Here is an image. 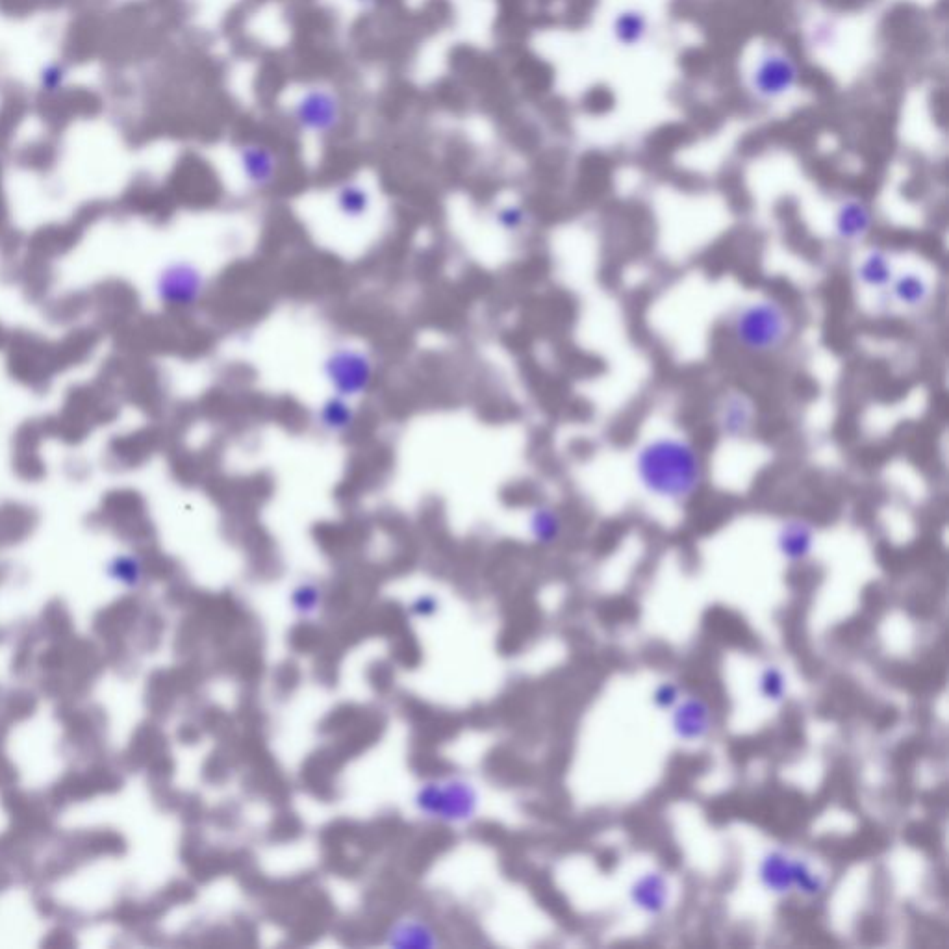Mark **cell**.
I'll return each instance as SVG.
<instances>
[{
    "mask_svg": "<svg viewBox=\"0 0 949 949\" xmlns=\"http://www.w3.org/2000/svg\"><path fill=\"white\" fill-rule=\"evenodd\" d=\"M634 473L647 494L668 501H690L707 481L701 451L681 436H657L638 447Z\"/></svg>",
    "mask_w": 949,
    "mask_h": 949,
    "instance_id": "cell-1",
    "label": "cell"
},
{
    "mask_svg": "<svg viewBox=\"0 0 949 949\" xmlns=\"http://www.w3.org/2000/svg\"><path fill=\"white\" fill-rule=\"evenodd\" d=\"M736 343L753 355H770L785 347L794 332L788 308L773 297H760L740 306L731 319Z\"/></svg>",
    "mask_w": 949,
    "mask_h": 949,
    "instance_id": "cell-2",
    "label": "cell"
},
{
    "mask_svg": "<svg viewBox=\"0 0 949 949\" xmlns=\"http://www.w3.org/2000/svg\"><path fill=\"white\" fill-rule=\"evenodd\" d=\"M412 805L423 820L443 825H466L481 809L477 786L464 777L429 779L414 792Z\"/></svg>",
    "mask_w": 949,
    "mask_h": 949,
    "instance_id": "cell-3",
    "label": "cell"
},
{
    "mask_svg": "<svg viewBox=\"0 0 949 949\" xmlns=\"http://www.w3.org/2000/svg\"><path fill=\"white\" fill-rule=\"evenodd\" d=\"M801 65L783 47H766L759 52L747 75L749 91L762 102L783 101L798 89Z\"/></svg>",
    "mask_w": 949,
    "mask_h": 949,
    "instance_id": "cell-4",
    "label": "cell"
},
{
    "mask_svg": "<svg viewBox=\"0 0 949 949\" xmlns=\"http://www.w3.org/2000/svg\"><path fill=\"white\" fill-rule=\"evenodd\" d=\"M323 377L334 395L355 401L366 395L375 380V362L366 351L342 345L332 349L323 360Z\"/></svg>",
    "mask_w": 949,
    "mask_h": 949,
    "instance_id": "cell-5",
    "label": "cell"
},
{
    "mask_svg": "<svg viewBox=\"0 0 949 949\" xmlns=\"http://www.w3.org/2000/svg\"><path fill=\"white\" fill-rule=\"evenodd\" d=\"M295 125L316 136H325L340 127L343 117L340 97L327 88H310L293 102Z\"/></svg>",
    "mask_w": 949,
    "mask_h": 949,
    "instance_id": "cell-6",
    "label": "cell"
},
{
    "mask_svg": "<svg viewBox=\"0 0 949 949\" xmlns=\"http://www.w3.org/2000/svg\"><path fill=\"white\" fill-rule=\"evenodd\" d=\"M206 280L204 275L191 264L180 262L167 267L160 277V299L167 306L186 308L197 303L203 297Z\"/></svg>",
    "mask_w": 949,
    "mask_h": 949,
    "instance_id": "cell-7",
    "label": "cell"
},
{
    "mask_svg": "<svg viewBox=\"0 0 949 949\" xmlns=\"http://www.w3.org/2000/svg\"><path fill=\"white\" fill-rule=\"evenodd\" d=\"M875 217L872 206L859 197H848L836 208L833 217L835 236L844 243H861L874 228Z\"/></svg>",
    "mask_w": 949,
    "mask_h": 949,
    "instance_id": "cell-8",
    "label": "cell"
},
{
    "mask_svg": "<svg viewBox=\"0 0 949 949\" xmlns=\"http://www.w3.org/2000/svg\"><path fill=\"white\" fill-rule=\"evenodd\" d=\"M671 712L673 733L683 742H699L712 729V710L709 703L699 697H686L679 701Z\"/></svg>",
    "mask_w": 949,
    "mask_h": 949,
    "instance_id": "cell-9",
    "label": "cell"
},
{
    "mask_svg": "<svg viewBox=\"0 0 949 949\" xmlns=\"http://www.w3.org/2000/svg\"><path fill=\"white\" fill-rule=\"evenodd\" d=\"M241 175L254 190L269 188L279 173V158L262 143H247L238 152Z\"/></svg>",
    "mask_w": 949,
    "mask_h": 949,
    "instance_id": "cell-10",
    "label": "cell"
},
{
    "mask_svg": "<svg viewBox=\"0 0 949 949\" xmlns=\"http://www.w3.org/2000/svg\"><path fill=\"white\" fill-rule=\"evenodd\" d=\"M816 547V529L803 518L786 519L777 532V549L790 564L805 562Z\"/></svg>",
    "mask_w": 949,
    "mask_h": 949,
    "instance_id": "cell-11",
    "label": "cell"
},
{
    "mask_svg": "<svg viewBox=\"0 0 949 949\" xmlns=\"http://www.w3.org/2000/svg\"><path fill=\"white\" fill-rule=\"evenodd\" d=\"M755 423V405L744 393H731L723 399L718 425L725 436L740 440L746 438Z\"/></svg>",
    "mask_w": 949,
    "mask_h": 949,
    "instance_id": "cell-12",
    "label": "cell"
},
{
    "mask_svg": "<svg viewBox=\"0 0 949 949\" xmlns=\"http://www.w3.org/2000/svg\"><path fill=\"white\" fill-rule=\"evenodd\" d=\"M631 901L634 907L649 916H660L668 907L670 886L668 879L658 872H649L638 877L631 886Z\"/></svg>",
    "mask_w": 949,
    "mask_h": 949,
    "instance_id": "cell-13",
    "label": "cell"
},
{
    "mask_svg": "<svg viewBox=\"0 0 949 949\" xmlns=\"http://www.w3.org/2000/svg\"><path fill=\"white\" fill-rule=\"evenodd\" d=\"M759 881L775 896H788L794 890V859L781 849L766 853L759 864Z\"/></svg>",
    "mask_w": 949,
    "mask_h": 949,
    "instance_id": "cell-14",
    "label": "cell"
},
{
    "mask_svg": "<svg viewBox=\"0 0 949 949\" xmlns=\"http://www.w3.org/2000/svg\"><path fill=\"white\" fill-rule=\"evenodd\" d=\"M316 423L321 431L330 436L347 434L356 423L353 401L332 393L329 399H325L317 408Z\"/></svg>",
    "mask_w": 949,
    "mask_h": 949,
    "instance_id": "cell-15",
    "label": "cell"
},
{
    "mask_svg": "<svg viewBox=\"0 0 949 949\" xmlns=\"http://www.w3.org/2000/svg\"><path fill=\"white\" fill-rule=\"evenodd\" d=\"M388 944L395 948H434L440 944L431 924L419 918H405L388 931Z\"/></svg>",
    "mask_w": 949,
    "mask_h": 949,
    "instance_id": "cell-16",
    "label": "cell"
},
{
    "mask_svg": "<svg viewBox=\"0 0 949 949\" xmlns=\"http://www.w3.org/2000/svg\"><path fill=\"white\" fill-rule=\"evenodd\" d=\"M649 17L638 8H623L612 21V36L625 49L640 47L649 36Z\"/></svg>",
    "mask_w": 949,
    "mask_h": 949,
    "instance_id": "cell-17",
    "label": "cell"
},
{
    "mask_svg": "<svg viewBox=\"0 0 949 949\" xmlns=\"http://www.w3.org/2000/svg\"><path fill=\"white\" fill-rule=\"evenodd\" d=\"M894 277H896V269L892 264V258L885 249H879V247L870 249L864 254L861 264L857 267V279L861 280L862 286L872 288V290L888 288Z\"/></svg>",
    "mask_w": 949,
    "mask_h": 949,
    "instance_id": "cell-18",
    "label": "cell"
},
{
    "mask_svg": "<svg viewBox=\"0 0 949 949\" xmlns=\"http://www.w3.org/2000/svg\"><path fill=\"white\" fill-rule=\"evenodd\" d=\"M334 204H336V210L345 219L360 221L369 214L373 199H371V193H369L366 186L351 180V182H343L342 186H338V190L334 193Z\"/></svg>",
    "mask_w": 949,
    "mask_h": 949,
    "instance_id": "cell-19",
    "label": "cell"
},
{
    "mask_svg": "<svg viewBox=\"0 0 949 949\" xmlns=\"http://www.w3.org/2000/svg\"><path fill=\"white\" fill-rule=\"evenodd\" d=\"M890 293L896 303L909 306V308H918L924 306L929 297H931V286L929 282L918 275V273H901L896 275L890 282Z\"/></svg>",
    "mask_w": 949,
    "mask_h": 949,
    "instance_id": "cell-20",
    "label": "cell"
},
{
    "mask_svg": "<svg viewBox=\"0 0 949 949\" xmlns=\"http://www.w3.org/2000/svg\"><path fill=\"white\" fill-rule=\"evenodd\" d=\"M527 529L536 544L553 545L562 534V518L555 508L538 505L529 514Z\"/></svg>",
    "mask_w": 949,
    "mask_h": 949,
    "instance_id": "cell-21",
    "label": "cell"
},
{
    "mask_svg": "<svg viewBox=\"0 0 949 949\" xmlns=\"http://www.w3.org/2000/svg\"><path fill=\"white\" fill-rule=\"evenodd\" d=\"M323 599H325V595H323V588L319 584L314 583V581H301V583L295 584L292 592H290V607H292L295 616H299L303 620H310L323 607Z\"/></svg>",
    "mask_w": 949,
    "mask_h": 949,
    "instance_id": "cell-22",
    "label": "cell"
},
{
    "mask_svg": "<svg viewBox=\"0 0 949 949\" xmlns=\"http://www.w3.org/2000/svg\"><path fill=\"white\" fill-rule=\"evenodd\" d=\"M794 890L805 898H818L825 890V879L812 870L809 862L794 859Z\"/></svg>",
    "mask_w": 949,
    "mask_h": 949,
    "instance_id": "cell-23",
    "label": "cell"
},
{
    "mask_svg": "<svg viewBox=\"0 0 949 949\" xmlns=\"http://www.w3.org/2000/svg\"><path fill=\"white\" fill-rule=\"evenodd\" d=\"M760 696L770 703H783L786 696V677L781 668L768 666L759 677Z\"/></svg>",
    "mask_w": 949,
    "mask_h": 949,
    "instance_id": "cell-24",
    "label": "cell"
},
{
    "mask_svg": "<svg viewBox=\"0 0 949 949\" xmlns=\"http://www.w3.org/2000/svg\"><path fill=\"white\" fill-rule=\"evenodd\" d=\"M497 227L505 232H519L529 223V212L519 204H505L495 212Z\"/></svg>",
    "mask_w": 949,
    "mask_h": 949,
    "instance_id": "cell-25",
    "label": "cell"
},
{
    "mask_svg": "<svg viewBox=\"0 0 949 949\" xmlns=\"http://www.w3.org/2000/svg\"><path fill=\"white\" fill-rule=\"evenodd\" d=\"M65 80H67V69H65L64 64L51 62V64H47L41 69L39 86L47 93H56V91L64 88Z\"/></svg>",
    "mask_w": 949,
    "mask_h": 949,
    "instance_id": "cell-26",
    "label": "cell"
},
{
    "mask_svg": "<svg viewBox=\"0 0 949 949\" xmlns=\"http://www.w3.org/2000/svg\"><path fill=\"white\" fill-rule=\"evenodd\" d=\"M438 610H440V601L436 595L432 594H419L418 597L412 599L408 607L410 616L416 620H429L438 614Z\"/></svg>",
    "mask_w": 949,
    "mask_h": 949,
    "instance_id": "cell-27",
    "label": "cell"
},
{
    "mask_svg": "<svg viewBox=\"0 0 949 949\" xmlns=\"http://www.w3.org/2000/svg\"><path fill=\"white\" fill-rule=\"evenodd\" d=\"M681 701V688L671 681L658 684L653 692V703L660 710H671Z\"/></svg>",
    "mask_w": 949,
    "mask_h": 949,
    "instance_id": "cell-28",
    "label": "cell"
},
{
    "mask_svg": "<svg viewBox=\"0 0 949 949\" xmlns=\"http://www.w3.org/2000/svg\"><path fill=\"white\" fill-rule=\"evenodd\" d=\"M358 2H362V4H369V2H373V0H358Z\"/></svg>",
    "mask_w": 949,
    "mask_h": 949,
    "instance_id": "cell-29",
    "label": "cell"
}]
</instances>
